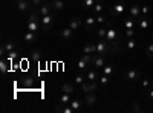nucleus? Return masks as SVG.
Segmentation results:
<instances>
[{"instance_id": "1", "label": "nucleus", "mask_w": 153, "mask_h": 113, "mask_svg": "<svg viewBox=\"0 0 153 113\" xmlns=\"http://www.w3.org/2000/svg\"><path fill=\"white\" fill-rule=\"evenodd\" d=\"M124 11H126L124 3H123V2H118V3H115V5L112 6L110 14H112V17H121V16L124 14Z\"/></svg>"}, {"instance_id": "2", "label": "nucleus", "mask_w": 153, "mask_h": 113, "mask_svg": "<svg viewBox=\"0 0 153 113\" xmlns=\"http://www.w3.org/2000/svg\"><path fill=\"white\" fill-rule=\"evenodd\" d=\"M109 51H110V47H109V41L107 40H101L100 43H97V54L106 55Z\"/></svg>"}, {"instance_id": "3", "label": "nucleus", "mask_w": 153, "mask_h": 113, "mask_svg": "<svg viewBox=\"0 0 153 113\" xmlns=\"http://www.w3.org/2000/svg\"><path fill=\"white\" fill-rule=\"evenodd\" d=\"M81 90H83L84 93L97 92V90H98V84H97V81H89V83H83V84H81Z\"/></svg>"}, {"instance_id": "4", "label": "nucleus", "mask_w": 153, "mask_h": 113, "mask_svg": "<svg viewBox=\"0 0 153 113\" xmlns=\"http://www.w3.org/2000/svg\"><path fill=\"white\" fill-rule=\"evenodd\" d=\"M106 55H100V54H95L94 55V63L92 64L95 66V69H103L106 66Z\"/></svg>"}, {"instance_id": "5", "label": "nucleus", "mask_w": 153, "mask_h": 113, "mask_svg": "<svg viewBox=\"0 0 153 113\" xmlns=\"http://www.w3.org/2000/svg\"><path fill=\"white\" fill-rule=\"evenodd\" d=\"M124 78H126V80H129V81H136V80L141 78V73H139L138 69H129V70L126 72Z\"/></svg>"}, {"instance_id": "6", "label": "nucleus", "mask_w": 153, "mask_h": 113, "mask_svg": "<svg viewBox=\"0 0 153 113\" xmlns=\"http://www.w3.org/2000/svg\"><path fill=\"white\" fill-rule=\"evenodd\" d=\"M42 20V26L45 31H49L51 26H52V23H54V14H49V16H45L40 18Z\"/></svg>"}, {"instance_id": "7", "label": "nucleus", "mask_w": 153, "mask_h": 113, "mask_svg": "<svg viewBox=\"0 0 153 113\" xmlns=\"http://www.w3.org/2000/svg\"><path fill=\"white\" fill-rule=\"evenodd\" d=\"M72 35H74V29H72L71 26L63 28V29L60 31V37H61L63 40H71V38H72Z\"/></svg>"}, {"instance_id": "8", "label": "nucleus", "mask_w": 153, "mask_h": 113, "mask_svg": "<svg viewBox=\"0 0 153 113\" xmlns=\"http://www.w3.org/2000/svg\"><path fill=\"white\" fill-rule=\"evenodd\" d=\"M83 54L95 55V54H97V44H95V43H86L84 47H83Z\"/></svg>"}, {"instance_id": "9", "label": "nucleus", "mask_w": 153, "mask_h": 113, "mask_svg": "<svg viewBox=\"0 0 153 113\" xmlns=\"http://www.w3.org/2000/svg\"><path fill=\"white\" fill-rule=\"evenodd\" d=\"M16 49V43L14 41H5L3 44H2V54H8V52H11V51H14Z\"/></svg>"}, {"instance_id": "10", "label": "nucleus", "mask_w": 153, "mask_h": 113, "mask_svg": "<svg viewBox=\"0 0 153 113\" xmlns=\"http://www.w3.org/2000/svg\"><path fill=\"white\" fill-rule=\"evenodd\" d=\"M129 14H130V17L138 18V17H139V14H141V6H139V5H130Z\"/></svg>"}, {"instance_id": "11", "label": "nucleus", "mask_w": 153, "mask_h": 113, "mask_svg": "<svg viewBox=\"0 0 153 113\" xmlns=\"http://www.w3.org/2000/svg\"><path fill=\"white\" fill-rule=\"evenodd\" d=\"M84 103H86L87 106H95V104H97V95H95V92L87 93L86 98H84Z\"/></svg>"}, {"instance_id": "12", "label": "nucleus", "mask_w": 153, "mask_h": 113, "mask_svg": "<svg viewBox=\"0 0 153 113\" xmlns=\"http://www.w3.org/2000/svg\"><path fill=\"white\" fill-rule=\"evenodd\" d=\"M81 24H83V21H81L78 17H72V18L69 20V26H71L74 31H75V29H80Z\"/></svg>"}, {"instance_id": "13", "label": "nucleus", "mask_w": 153, "mask_h": 113, "mask_svg": "<svg viewBox=\"0 0 153 113\" xmlns=\"http://www.w3.org/2000/svg\"><path fill=\"white\" fill-rule=\"evenodd\" d=\"M32 5L28 2V0H26V2H16V8L20 11V12H25V11H28L29 8H31Z\"/></svg>"}, {"instance_id": "14", "label": "nucleus", "mask_w": 153, "mask_h": 113, "mask_svg": "<svg viewBox=\"0 0 153 113\" xmlns=\"http://www.w3.org/2000/svg\"><path fill=\"white\" fill-rule=\"evenodd\" d=\"M51 9H52V6L51 5H42L40 8H38V12H40V17H45V16H49L51 14Z\"/></svg>"}, {"instance_id": "15", "label": "nucleus", "mask_w": 153, "mask_h": 113, "mask_svg": "<svg viewBox=\"0 0 153 113\" xmlns=\"http://www.w3.org/2000/svg\"><path fill=\"white\" fill-rule=\"evenodd\" d=\"M95 23H97V17H87L86 21H84V28H86L87 31H91V29H94Z\"/></svg>"}, {"instance_id": "16", "label": "nucleus", "mask_w": 153, "mask_h": 113, "mask_svg": "<svg viewBox=\"0 0 153 113\" xmlns=\"http://www.w3.org/2000/svg\"><path fill=\"white\" fill-rule=\"evenodd\" d=\"M58 104H63V106L71 104V93H61V96L58 98Z\"/></svg>"}, {"instance_id": "17", "label": "nucleus", "mask_w": 153, "mask_h": 113, "mask_svg": "<svg viewBox=\"0 0 153 113\" xmlns=\"http://www.w3.org/2000/svg\"><path fill=\"white\" fill-rule=\"evenodd\" d=\"M61 92L63 93H74L75 92V87H74V84H71V83H65V84H63L61 86Z\"/></svg>"}, {"instance_id": "18", "label": "nucleus", "mask_w": 153, "mask_h": 113, "mask_svg": "<svg viewBox=\"0 0 153 113\" xmlns=\"http://www.w3.org/2000/svg\"><path fill=\"white\" fill-rule=\"evenodd\" d=\"M51 6H52V9H55V11H61L63 8H65V2H63V0H52V2H51Z\"/></svg>"}, {"instance_id": "19", "label": "nucleus", "mask_w": 153, "mask_h": 113, "mask_svg": "<svg viewBox=\"0 0 153 113\" xmlns=\"http://www.w3.org/2000/svg\"><path fill=\"white\" fill-rule=\"evenodd\" d=\"M23 40L26 41V43H34V41L37 40V34H35V32H31V31H28V34L23 37Z\"/></svg>"}, {"instance_id": "20", "label": "nucleus", "mask_w": 153, "mask_h": 113, "mask_svg": "<svg viewBox=\"0 0 153 113\" xmlns=\"http://www.w3.org/2000/svg\"><path fill=\"white\" fill-rule=\"evenodd\" d=\"M107 28H109V26H106V28H104V26H100V28L97 29V35L100 37L101 40H106V35H107Z\"/></svg>"}, {"instance_id": "21", "label": "nucleus", "mask_w": 153, "mask_h": 113, "mask_svg": "<svg viewBox=\"0 0 153 113\" xmlns=\"http://www.w3.org/2000/svg\"><path fill=\"white\" fill-rule=\"evenodd\" d=\"M86 78H87L89 81H97V80H100V75H98L97 70H89L87 75H86Z\"/></svg>"}, {"instance_id": "22", "label": "nucleus", "mask_w": 153, "mask_h": 113, "mask_svg": "<svg viewBox=\"0 0 153 113\" xmlns=\"http://www.w3.org/2000/svg\"><path fill=\"white\" fill-rule=\"evenodd\" d=\"M8 64H11V63H9L8 60H2V61H0V72H2L3 75H5V73L8 72V69H9V67H8Z\"/></svg>"}, {"instance_id": "23", "label": "nucleus", "mask_w": 153, "mask_h": 113, "mask_svg": "<svg viewBox=\"0 0 153 113\" xmlns=\"http://www.w3.org/2000/svg\"><path fill=\"white\" fill-rule=\"evenodd\" d=\"M38 29H40V26H38V21H28V31L37 32Z\"/></svg>"}, {"instance_id": "24", "label": "nucleus", "mask_w": 153, "mask_h": 113, "mask_svg": "<svg viewBox=\"0 0 153 113\" xmlns=\"http://www.w3.org/2000/svg\"><path fill=\"white\" fill-rule=\"evenodd\" d=\"M81 106H83V103L80 101V99H72V101H71V107H72L75 112H78V110L81 109Z\"/></svg>"}, {"instance_id": "25", "label": "nucleus", "mask_w": 153, "mask_h": 113, "mask_svg": "<svg viewBox=\"0 0 153 113\" xmlns=\"http://www.w3.org/2000/svg\"><path fill=\"white\" fill-rule=\"evenodd\" d=\"M92 11H94V14H95V16L101 14V12H103V3L97 2V3H95V5L92 6Z\"/></svg>"}, {"instance_id": "26", "label": "nucleus", "mask_w": 153, "mask_h": 113, "mask_svg": "<svg viewBox=\"0 0 153 113\" xmlns=\"http://www.w3.org/2000/svg\"><path fill=\"white\" fill-rule=\"evenodd\" d=\"M113 72H115V67H113V64H107V66H104L103 67V73L104 75H113Z\"/></svg>"}, {"instance_id": "27", "label": "nucleus", "mask_w": 153, "mask_h": 113, "mask_svg": "<svg viewBox=\"0 0 153 113\" xmlns=\"http://www.w3.org/2000/svg\"><path fill=\"white\" fill-rule=\"evenodd\" d=\"M84 78H86V77H84V75H83V73L80 72V73H76V75H75V78H74V81H75V84H78V86H81V84L84 83Z\"/></svg>"}, {"instance_id": "28", "label": "nucleus", "mask_w": 153, "mask_h": 113, "mask_svg": "<svg viewBox=\"0 0 153 113\" xmlns=\"http://www.w3.org/2000/svg\"><path fill=\"white\" fill-rule=\"evenodd\" d=\"M150 12H152V9H150L149 5H143V6H141V14H143V17H149Z\"/></svg>"}, {"instance_id": "29", "label": "nucleus", "mask_w": 153, "mask_h": 113, "mask_svg": "<svg viewBox=\"0 0 153 113\" xmlns=\"http://www.w3.org/2000/svg\"><path fill=\"white\" fill-rule=\"evenodd\" d=\"M31 58H32L34 61H38V60L42 58V52L38 51V49H35V51H32V52H31Z\"/></svg>"}, {"instance_id": "30", "label": "nucleus", "mask_w": 153, "mask_h": 113, "mask_svg": "<svg viewBox=\"0 0 153 113\" xmlns=\"http://www.w3.org/2000/svg\"><path fill=\"white\" fill-rule=\"evenodd\" d=\"M139 28H141V29H147V28H149V20H147V17H141V20H139Z\"/></svg>"}, {"instance_id": "31", "label": "nucleus", "mask_w": 153, "mask_h": 113, "mask_svg": "<svg viewBox=\"0 0 153 113\" xmlns=\"http://www.w3.org/2000/svg\"><path fill=\"white\" fill-rule=\"evenodd\" d=\"M126 46H127V49H130V51H133V49L136 47V41L133 40V38H129L126 41Z\"/></svg>"}, {"instance_id": "32", "label": "nucleus", "mask_w": 153, "mask_h": 113, "mask_svg": "<svg viewBox=\"0 0 153 113\" xmlns=\"http://www.w3.org/2000/svg\"><path fill=\"white\" fill-rule=\"evenodd\" d=\"M17 58V51H16V49H14V51H11V52H8V57H6V60L9 61V63H12V61H14Z\"/></svg>"}, {"instance_id": "33", "label": "nucleus", "mask_w": 153, "mask_h": 113, "mask_svg": "<svg viewBox=\"0 0 153 113\" xmlns=\"http://www.w3.org/2000/svg\"><path fill=\"white\" fill-rule=\"evenodd\" d=\"M87 64H92L94 63V55H91V54H83V57H81Z\"/></svg>"}, {"instance_id": "34", "label": "nucleus", "mask_w": 153, "mask_h": 113, "mask_svg": "<svg viewBox=\"0 0 153 113\" xmlns=\"http://www.w3.org/2000/svg\"><path fill=\"white\" fill-rule=\"evenodd\" d=\"M97 23L103 24V23H109V20H107V17H106V16H103V14H98V16H97Z\"/></svg>"}, {"instance_id": "35", "label": "nucleus", "mask_w": 153, "mask_h": 113, "mask_svg": "<svg viewBox=\"0 0 153 113\" xmlns=\"http://www.w3.org/2000/svg\"><path fill=\"white\" fill-rule=\"evenodd\" d=\"M135 23H133V17H129L126 20V29H133Z\"/></svg>"}, {"instance_id": "36", "label": "nucleus", "mask_w": 153, "mask_h": 113, "mask_svg": "<svg viewBox=\"0 0 153 113\" xmlns=\"http://www.w3.org/2000/svg\"><path fill=\"white\" fill-rule=\"evenodd\" d=\"M81 2H83V6L84 8H92L97 2H95V0H81Z\"/></svg>"}, {"instance_id": "37", "label": "nucleus", "mask_w": 153, "mask_h": 113, "mask_svg": "<svg viewBox=\"0 0 153 113\" xmlns=\"http://www.w3.org/2000/svg\"><path fill=\"white\" fill-rule=\"evenodd\" d=\"M38 16H40V12H38V11H34L32 14L29 16V20H28V21H38Z\"/></svg>"}, {"instance_id": "38", "label": "nucleus", "mask_w": 153, "mask_h": 113, "mask_svg": "<svg viewBox=\"0 0 153 113\" xmlns=\"http://www.w3.org/2000/svg\"><path fill=\"white\" fill-rule=\"evenodd\" d=\"M100 83H101V86H106L107 83H109V75H101V77H100Z\"/></svg>"}, {"instance_id": "39", "label": "nucleus", "mask_w": 153, "mask_h": 113, "mask_svg": "<svg viewBox=\"0 0 153 113\" xmlns=\"http://www.w3.org/2000/svg\"><path fill=\"white\" fill-rule=\"evenodd\" d=\"M76 66H78V69H80V70H86V69H87V63L81 58V60L78 61V64H76Z\"/></svg>"}, {"instance_id": "40", "label": "nucleus", "mask_w": 153, "mask_h": 113, "mask_svg": "<svg viewBox=\"0 0 153 113\" xmlns=\"http://www.w3.org/2000/svg\"><path fill=\"white\" fill-rule=\"evenodd\" d=\"M146 54H147V57H149V58H153V43H150V44L147 46Z\"/></svg>"}, {"instance_id": "41", "label": "nucleus", "mask_w": 153, "mask_h": 113, "mask_svg": "<svg viewBox=\"0 0 153 113\" xmlns=\"http://www.w3.org/2000/svg\"><path fill=\"white\" fill-rule=\"evenodd\" d=\"M42 2H43V0H31V5L34 8H40L42 6Z\"/></svg>"}, {"instance_id": "42", "label": "nucleus", "mask_w": 153, "mask_h": 113, "mask_svg": "<svg viewBox=\"0 0 153 113\" xmlns=\"http://www.w3.org/2000/svg\"><path fill=\"white\" fill-rule=\"evenodd\" d=\"M126 35L129 37V38H133L135 37V29H126Z\"/></svg>"}, {"instance_id": "43", "label": "nucleus", "mask_w": 153, "mask_h": 113, "mask_svg": "<svg viewBox=\"0 0 153 113\" xmlns=\"http://www.w3.org/2000/svg\"><path fill=\"white\" fill-rule=\"evenodd\" d=\"M75 110L71 107V104H69V107H63V113H74Z\"/></svg>"}, {"instance_id": "44", "label": "nucleus", "mask_w": 153, "mask_h": 113, "mask_svg": "<svg viewBox=\"0 0 153 113\" xmlns=\"http://www.w3.org/2000/svg\"><path fill=\"white\" fill-rule=\"evenodd\" d=\"M150 84H152V81H149L147 78H144V80H143V87H146V89H149V87H150Z\"/></svg>"}, {"instance_id": "45", "label": "nucleus", "mask_w": 153, "mask_h": 113, "mask_svg": "<svg viewBox=\"0 0 153 113\" xmlns=\"http://www.w3.org/2000/svg\"><path fill=\"white\" fill-rule=\"evenodd\" d=\"M132 110H133V112H141V109H139L138 103H132Z\"/></svg>"}, {"instance_id": "46", "label": "nucleus", "mask_w": 153, "mask_h": 113, "mask_svg": "<svg viewBox=\"0 0 153 113\" xmlns=\"http://www.w3.org/2000/svg\"><path fill=\"white\" fill-rule=\"evenodd\" d=\"M25 86H28V87H29V86H34V81H32L31 78H28L26 81H25Z\"/></svg>"}, {"instance_id": "47", "label": "nucleus", "mask_w": 153, "mask_h": 113, "mask_svg": "<svg viewBox=\"0 0 153 113\" xmlns=\"http://www.w3.org/2000/svg\"><path fill=\"white\" fill-rule=\"evenodd\" d=\"M149 96L153 99V89H152V90H149Z\"/></svg>"}, {"instance_id": "48", "label": "nucleus", "mask_w": 153, "mask_h": 113, "mask_svg": "<svg viewBox=\"0 0 153 113\" xmlns=\"http://www.w3.org/2000/svg\"><path fill=\"white\" fill-rule=\"evenodd\" d=\"M95 2H100V3H104V0H95Z\"/></svg>"}, {"instance_id": "49", "label": "nucleus", "mask_w": 153, "mask_h": 113, "mask_svg": "<svg viewBox=\"0 0 153 113\" xmlns=\"http://www.w3.org/2000/svg\"><path fill=\"white\" fill-rule=\"evenodd\" d=\"M17 2H26V0H17Z\"/></svg>"}, {"instance_id": "50", "label": "nucleus", "mask_w": 153, "mask_h": 113, "mask_svg": "<svg viewBox=\"0 0 153 113\" xmlns=\"http://www.w3.org/2000/svg\"><path fill=\"white\" fill-rule=\"evenodd\" d=\"M46 2H49V3H51V2H52V0H46Z\"/></svg>"}, {"instance_id": "51", "label": "nucleus", "mask_w": 153, "mask_h": 113, "mask_svg": "<svg viewBox=\"0 0 153 113\" xmlns=\"http://www.w3.org/2000/svg\"><path fill=\"white\" fill-rule=\"evenodd\" d=\"M152 86H153V78H152Z\"/></svg>"}, {"instance_id": "52", "label": "nucleus", "mask_w": 153, "mask_h": 113, "mask_svg": "<svg viewBox=\"0 0 153 113\" xmlns=\"http://www.w3.org/2000/svg\"><path fill=\"white\" fill-rule=\"evenodd\" d=\"M76 2H78V0H76Z\"/></svg>"}]
</instances>
